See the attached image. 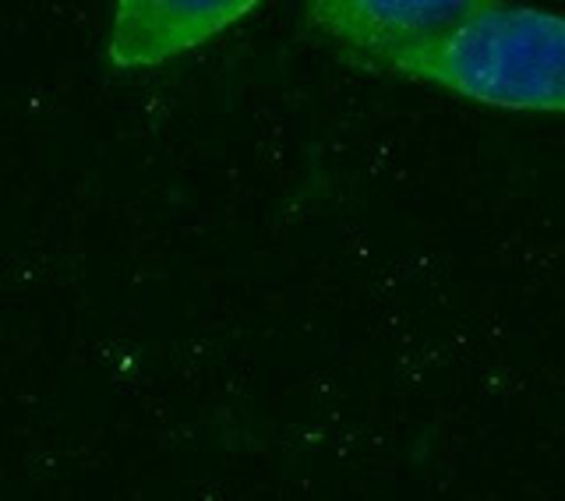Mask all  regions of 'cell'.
<instances>
[{
	"instance_id": "obj_1",
	"label": "cell",
	"mask_w": 565,
	"mask_h": 501,
	"mask_svg": "<svg viewBox=\"0 0 565 501\" xmlns=\"http://www.w3.org/2000/svg\"><path fill=\"white\" fill-rule=\"evenodd\" d=\"M388 75L516 114H565V14L484 4L467 25L399 57Z\"/></svg>"
},
{
	"instance_id": "obj_2",
	"label": "cell",
	"mask_w": 565,
	"mask_h": 501,
	"mask_svg": "<svg viewBox=\"0 0 565 501\" xmlns=\"http://www.w3.org/2000/svg\"><path fill=\"white\" fill-rule=\"evenodd\" d=\"M488 0H318L308 18L364 71H385L484 11Z\"/></svg>"
},
{
	"instance_id": "obj_3",
	"label": "cell",
	"mask_w": 565,
	"mask_h": 501,
	"mask_svg": "<svg viewBox=\"0 0 565 501\" xmlns=\"http://www.w3.org/2000/svg\"><path fill=\"white\" fill-rule=\"evenodd\" d=\"M255 0H124L114 8V29L106 40V57L114 67H156L177 53L209 43L244 14H252Z\"/></svg>"
}]
</instances>
